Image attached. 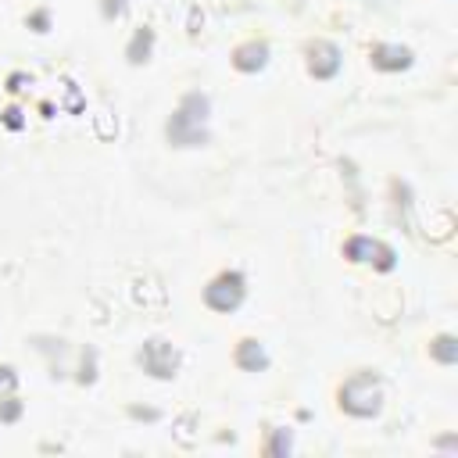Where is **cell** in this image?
Masks as SVG:
<instances>
[{"instance_id":"obj_1","label":"cell","mask_w":458,"mask_h":458,"mask_svg":"<svg viewBox=\"0 0 458 458\" xmlns=\"http://www.w3.org/2000/svg\"><path fill=\"white\" fill-rule=\"evenodd\" d=\"M204 119H208V97L201 93H190L179 111L172 115V122H169V140L176 147H197L204 143Z\"/></svg>"},{"instance_id":"obj_2","label":"cell","mask_w":458,"mask_h":458,"mask_svg":"<svg viewBox=\"0 0 458 458\" xmlns=\"http://www.w3.org/2000/svg\"><path fill=\"white\" fill-rule=\"evenodd\" d=\"M379 401H384V394H379V379L372 372H358L355 379H348L340 391V405L348 408L351 415H376L379 412Z\"/></svg>"},{"instance_id":"obj_3","label":"cell","mask_w":458,"mask_h":458,"mask_svg":"<svg viewBox=\"0 0 458 458\" xmlns=\"http://www.w3.org/2000/svg\"><path fill=\"white\" fill-rule=\"evenodd\" d=\"M204 301L211 304L215 312H233L237 304L244 301V276H240V273H225V276H218V280L204 290Z\"/></svg>"},{"instance_id":"obj_4","label":"cell","mask_w":458,"mask_h":458,"mask_svg":"<svg viewBox=\"0 0 458 458\" xmlns=\"http://www.w3.org/2000/svg\"><path fill=\"white\" fill-rule=\"evenodd\" d=\"M140 362H143V369L150 376H158V379H169L179 369V355H176L172 344H165V340H147L143 351H140Z\"/></svg>"},{"instance_id":"obj_5","label":"cell","mask_w":458,"mask_h":458,"mask_svg":"<svg viewBox=\"0 0 458 458\" xmlns=\"http://www.w3.org/2000/svg\"><path fill=\"white\" fill-rule=\"evenodd\" d=\"M344 254H348L351 261H369V265H376V269H384V273L394 269V251L384 247L379 240H372V237H355V240H348Z\"/></svg>"},{"instance_id":"obj_6","label":"cell","mask_w":458,"mask_h":458,"mask_svg":"<svg viewBox=\"0 0 458 458\" xmlns=\"http://www.w3.org/2000/svg\"><path fill=\"white\" fill-rule=\"evenodd\" d=\"M308 65H312V75H315V79H329V75L340 68V51H336L333 44H315Z\"/></svg>"},{"instance_id":"obj_7","label":"cell","mask_w":458,"mask_h":458,"mask_svg":"<svg viewBox=\"0 0 458 458\" xmlns=\"http://www.w3.org/2000/svg\"><path fill=\"white\" fill-rule=\"evenodd\" d=\"M412 61V51L408 47H398V44H379L372 51V65L384 68V72H394V68H408Z\"/></svg>"},{"instance_id":"obj_8","label":"cell","mask_w":458,"mask_h":458,"mask_svg":"<svg viewBox=\"0 0 458 458\" xmlns=\"http://www.w3.org/2000/svg\"><path fill=\"white\" fill-rule=\"evenodd\" d=\"M237 365L247 369V372H258V369L269 365V358H265V351H261L258 340H244L240 348H237Z\"/></svg>"},{"instance_id":"obj_9","label":"cell","mask_w":458,"mask_h":458,"mask_svg":"<svg viewBox=\"0 0 458 458\" xmlns=\"http://www.w3.org/2000/svg\"><path fill=\"white\" fill-rule=\"evenodd\" d=\"M265 58H269V47H265V44H244V47L233 54V65H237L240 72H254V68L265 65Z\"/></svg>"},{"instance_id":"obj_10","label":"cell","mask_w":458,"mask_h":458,"mask_svg":"<svg viewBox=\"0 0 458 458\" xmlns=\"http://www.w3.org/2000/svg\"><path fill=\"white\" fill-rule=\"evenodd\" d=\"M150 44H155V32L140 29V32L133 36V44H129V61H133V65H143L147 54H150Z\"/></svg>"},{"instance_id":"obj_11","label":"cell","mask_w":458,"mask_h":458,"mask_svg":"<svg viewBox=\"0 0 458 458\" xmlns=\"http://www.w3.org/2000/svg\"><path fill=\"white\" fill-rule=\"evenodd\" d=\"M430 351H433V358L444 362V365H454V362H458V344H454V336H437V340L430 344Z\"/></svg>"},{"instance_id":"obj_12","label":"cell","mask_w":458,"mask_h":458,"mask_svg":"<svg viewBox=\"0 0 458 458\" xmlns=\"http://www.w3.org/2000/svg\"><path fill=\"white\" fill-rule=\"evenodd\" d=\"M18 415H22V405H18V401H0V419H4V423H15Z\"/></svg>"},{"instance_id":"obj_13","label":"cell","mask_w":458,"mask_h":458,"mask_svg":"<svg viewBox=\"0 0 458 458\" xmlns=\"http://www.w3.org/2000/svg\"><path fill=\"white\" fill-rule=\"evenodd\" d=\"M15 384H18V376H15L11 369H0V398L11 394V391H15Z\"/></svg>"},{"instance_id":"obj_14","label":"cell","mask_w":458,"mask_h":458,"mask_svg":"<svg viewBox=\"0 0 458 458\" xmlns=\"http://www.w3.org/2000/svg\"><path fill=\"white\" fill-rule=\"evenodd\" d=\"M122 8H126L122 0H107V8H104V11H107V18H111V15H122Z\"/></svg>"},{"instance_id":"obj_15","label":"cell","mask_w":458,"mask_h":458,"mask_svg":"<svg viewBox=\"0 0 458 458\" xmlns=\"http://www.w3.org/2000/svg\"><path fill=\"white\" fill-rule=\"evenodd\" d=\"M133 415H136V419H155L158 412H150V408H133Z\"/></svg>"},{"instance_id":"obj_16","label":"cell","mask_w":458,"mask_h":458,"mask_svg":"<svg viewBox=\"0 0 458 458\" xmlns=\"http://www.w3.org/2000/svg\"><path fill=\"white\" fill-rule=\"evenodd\" d=\"M32 25H36V29H47V15L40 11V15H36V18H32Z\"/></svg>"}]
</instances>
